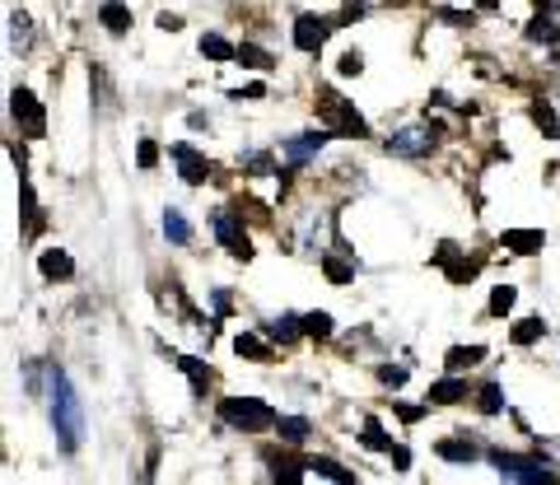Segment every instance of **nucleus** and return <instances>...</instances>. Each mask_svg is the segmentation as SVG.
Masks as SVG:
<instances>
[{
    "mask_svg": "<svg viewBox=\"0 0 560 485\" xmlns=\"http://www.w3.org/2000/svg\"><path fill=\"white\" fill-rule=\"evenodd\" d=\"M51 425H57V439L66 453H75L80 448V429H84V415H80V402L75 392H70V378L61 369H51Z\"/></svg>",
    "mask_w": 560,
    "mask_h": 485,
    "instance_id": "1",
    "label": "nucleus"
},
{
    "mask_svg": "<svg viewBox=\"0 0 560 485\" xmlns=\"http://www.w3.org/2000/svg\"><path fill=\"white\" fill-rule=\"evenodd\" d=\"M318 121L331 135H350V141H364L370 135V121H364L337 90H318Z\"/></svg>",
    "mask_w": 560,
    "mask_h": 485,
    "instance_id": "2",
    "label": "nucleus"
},
{
    "mask_svg": "<svg viewBox=\"0 0 560 485\" xmlns=\"http://www.w3.org/2000/svg\"><path fill=\"white\" fill-rule=\"evenodd\" d=\"M220 421L230 425V429H271L280 415L267 406V402H257V397H224L220 402Z\"/></svg>",
    "mask_w": 560,
    "mask_h": 485,
    "instance_id": "3",
    "label": "nucleus"
},
{
    "mask_svg": "<svg viewBox=\"0 0 560 485\" xmlns=\"http://www.w3.org/2000/svg\"><path fill=\"white\" fill-rule=\"evenodd\" d=\"M434 145H440V127H425V121H420V127H401L393 141H388V154H407V159H420V154H430Z\"/></svg>",
    "mask_w": 560,
    "mask_h": 485,
    "instance_id": "4",
    "label": "nucleus"
},
{
    "mask_svg": "<svg viewBox=\"0 0 560 485\" xmlns=\"http://www.w3.org/2000/svg\"><path fill=\"white\" fill-rule=\"evenodd\" d=\"M495 472L504 481H551V462L547 458H514V453H490Z\"/></svg>",
    "mask_w": 560,
    "mask_h": 485,
    "instance_id": "5",
    "label": "nucleus"
},
{
    "mask_svg": "<svg viewBox=\"0 0 560 485\" xmlns=\"http://www.w3.org/2000/svg\"><path fill=\"white\" fill-rule=\"evenodd\" d=\"M215 238H220L234 257H243V262L253 257V242H248V229H243L238 211H220V215H215Z\"/></svg>",
    "mask_w": 560,
    "mask_h": 485,
    "instance_id": "6",
    "label": "nucleus"
},
{
    "mask_svg": "<svg viewBox=\"0 0 560 485\" xmlns=\"http://www.w3.org/2000/svg\"><path fill=\"white\" fill-rule=\"evenodd\" d=\"M168 159H178L183 164V182H191V187H201L206 178H210V159L201 150H191V145H168Z\"/></svg>",
    "mask_w": 560,
    "mask_h": 485,
    "instance_id": "7",
    "label": "nucleus"
},
{
    "mask_svg": "<svg viewBox=\"0 0 560 485\" xmlns=\"http://www.w3.org/2000/svg\"><path fill=\"white\" fill-rule=\"evenodd\" d=\"M10 113H14V121H24V131H28V135H43L47 117H43L38 98H33L28 90H14V98H10Z\"/></svg>",
    "mask_w": 560,
    "mask_h": 485,
    "instance_id": "8",
    "label": "nucleus"
},
{
    "mask_svg": "<svg viewBox=\"0 0 560 485\" xmlns=\"http://www.w3.org/2000/svg\"><path fill=\"white\" fill-rule=\"evenodd\" d=\"M327 33H331L327 20H318V14H300V20H294V47H300V51H318L327 43Z\"/></svg>",
    "mask_w": 560,
    "mask_h": 485,
    "instance_id": "9",
    "label": "nucleus"
},
{
    "mask_svg": "<svg viewBox=\"0 0 560 485\" xmlns=\"http://www.w3.org/2000/svg\"><path fill=\"white\" fill-rule=\"evenodd\" d=\"M327 127L323 131H308L304 135V141H290V145H280V159H285V164H304V159H313V154H318L323 145H327Z\"/></svg>",
    "mask_w": 560,
    "mask_h": 485,
    "instance_id": "10",
    "label": "nucleus"
},
{
    "mask_svg": "<svg viewBox=\"0 0 560 485\" xmlns=\"http://www.w3.org/2000/svg\"><path fill=\"white\" fill-rule=\"evenodd\" d=\"M504 248L510 252H518V257H533V252H541V242H547V234L541 229H504Z\"/></svg>",
    "mask_w": 560,
    "mask_h": 485,
    "instance_id": "11",
    "label": "nucleus"
},
{
    "mask_svg": "<svg viewBox=\"0 0 560 485\" xmlns=\"http://www.w3.org/2000/svg\"><path fill=\"white\" fill-rule=\"evenodd\" d=\"M294 481H337V485H350V481H355V476H350V472H341V466L337 462H304V472H294Z\"/></svg>",
    "mask_w": 560,
    "mask_h": 485,
    "instance_id": "12",
    "label": "nucleus"
},
{
    "mask_svg": "<svg viewBox=\"0 0 560 485\" xmlns=\"http://www.w3.org/2000/svg\"><path fill=\"white\" fill-rule=\"evenodd\" d=\"M38 271L47 275V281H70V275H75V262H70L61 248H47V252L38 257Z\"/></svg>",
    "mask_w": 560,
    "mask_h": 485,
    "instance_id": "13",
    "label": "nucleus"
},
{
    "mask_svg": "<svg viewBox=\"0 0 560 485\" xmlns=\"http://www.w3.org/2000/svg\"><path fill=\"white\" fill-rule=\"evenodd\" d=\"M168 359L178 364V369L191 378V388H197V397H206V388H210V369L201 359H191V355H178V351H168Z\"/></svg>",
    "mask_w": 560,
    "mask_h": 485,
    "instance_id": "14",
    "label": "nucleus"
},
{
    "mask_svg": "<svg viewBox=\"0 0 560 485\" xmlns=\"http://www.w3.org/2000/svg\"><path fill=\"white\" fill-rule=\"evenodd\" d=\"M98 20H103V28H108V33H117V38H121V33H127V28H131V10H127V5H121V0H103Z\"/></svg>",
    "mask_w": 560,
    "mask_h": 485,
    "instance_id": "15",
    "label": "nucleus"
},
{
    "mask_svg": "<svg viewBox=\"0 0 560 485\" xmlns=\"http://www.w3.org/2000/svg\"><path fill=\"white\" fill-rule=\"evenodd\" d=\"M201 57L206 61H238V47L230 38H220V33H201Z\"/></svg>",
    "mask_w": 560,
    "mask_h": 485,
    "instance_id": "16",
    "label": "nucleus"
},
{
    "mask_svg": "<svg viewBox=\"0 0 560 485\" xmlns=\"http://www.w3.org/2000/svg\"><path fill=\"white\" fill-rule=\"evenodd\" d=\"M294 238H300L304 248H323V238H327V215H323V211H308Z\"/></svg>",
    "mask_w": 560,
    "mask_h": 485,
    "instance_id": "17",
    "label": "nucleus"
},
{
    "mask_svg": "<svg viewBox=\"0 0 560 485\" xmlns=\"http://www.w3.org/2000/svg\"><path fill=\"white\" fill-rule=\"evenodd\" d=\"M267 336H271V341H285V345H290V341H300V336H304V318L280 314V318L267 327Z\"/></svg>",
    "mask_w": 560,
    "mask_h": 485,
    "instance_id": "18",
    "label": "nucleus"
},
{
    "mask_svg": "<svg viewBox=\"0 0 560 485\" xmlns=\"http://www.w3.org/2000/svg\"><path fill=\"white\" fill-rule=\"evenodd\" d=\"M467 397V383H458V378H444V383L430 388V406H453Z\"/></svg>",
    "mask_w": 560,
    "mask_h": 485,
    "instance_id": "19",
    "label": "nucleus"
},
{
    "mask_svg": "<svg viewBox=\"0 0 560 485\" xmlns=\"http://www.w3.org/2000/svg\"><path fill=\"white\" fill-rule=\"evenodd\" d=\"M434 453L448 458V462H471V458L481 453V448L471 443V439H440V448H434Z\"/></svg>",
    "mask_w": 560,
    "mask_h": 485,
    "instance_id": "20",
    "label": "nucleus"
},
{
    "mask_svg": "<svg viewBox=\"0 0 560 485\" xmlns=\"http://www.w3.org/2000/svg\"><path fill=\"white\" fill-rule=\"evenodd\" d=\"M234 351H238L243 359H253V364H267V359H271V345L261 341V336H253V332H243V336L234 341Z\"/></svg>",
    "mask_w": 560,
    "mask_h": 485,
    "instance_id": "21",
    "label": "nucleus"
},
{
    "mask_svg": "<svg viewBox=\"0 0 560 485\" xmlns=\"http://www.w3.org/2000/svg\"><path fill=\"white\" fill-rule=\"evenodd\" d=\"M276 435L285 439V443H304V439H308V421H304V415H280V421H276Z\"/></svg>",
    "mask_w": 560,
    "mask_h": 485,
    "instance_id": "22",
    "label": "nucleus"
},
{
    "mask_svg": "<svg viewBox=\"0 0 560 485\" xmlns=\"http://www.w3.org/2000/svg\"><path fill=\"white\" fill-rule=\"evenodd\" d=\"M28 38H33L28 14H24V10H10V47H14V51H24V47H28Z\"/></svg>",
    "mask_w": 560,
    "mask_h": 485,
    "instance_id": "23",
    "label": "nucleus"
},
{
    "mask_svg": "<svg viewBox=\"0 0 560 485\" xmlns=\"http://www.w3.org/2000/svg\"><path fill=\"white\" fill-rule=\"evenodd\" d=\"M481 345H453V351H448V369L453 374H458V369H471V364H481Z\"/></svg>",
    "mask_w": 560,
    "mask_h": 485,
    "instance_id": "24",
    "label": "nucleus"
},
{
    "mask_svg": "<svg viewBox=\"0 0 560 485\" xmlns=\"http://www.w3.org/2000/svg\"><path fill=\"white\" fill-rule=\"evenodd\" d=\"M533 121L541 127V135H551V141L560 135V121H556V108H551V103H533Z\"/></svg>",
    "mask_w": 560,
    "mask_h": 485,
    "instance_id": "25",
    "label": "nucleus"
},
{
    "mask_svg": "<svg viewBox=\"0 0 560 485\" xmlns=\"http://www.w3.org/2000/svg\"><path fill=\"white\" fill-rule=\"evenodd\" d=\"M541 336H547V322H541V318H528V322L514 327V345H533V341H541Z\"/></svg>",
    "mask_w": 560,
    "mask_h": 485,
    "instance_id": "26",
    "label": "nucleus"
},
{
    "mask_svg": "<svg viewBox=\"0 0 560 485\" xmlns=\"http://www.w3.org/2000/svg\"><path fill=\"white\" fill-rule=\"evenodd\" d=\"M514 299H518V289L514 285H500L495 294H490V318H504L514 308Z\"/></svg>",
    "mask_w": 560,
    "mask_h": 485,
    "instance_id": "27",
    "label": "nucleus"
},
{
    "mask_svg": "<svg viewBox=\"0 0 560 485\" xmlns=\"http://www.w3.org/2000/svg\"><path fill=\"white\" fill-rule=\"evenodd\" d=\"M164 234H168L173 242H191V224H187L178 211H164Z\"/></svg>",
    "mask_w": 560,
    "mask_h": 485,
    "instance_id": "28",
    "label": "nucleus"
},
{
    "mask_svg": "<svg viewBox=\"0 0 560 485\" xmlns=\"http://www.w3.org/2000/svg\"><path fill=\"white\" fill-rule=\"evenodd\" d=\"M238 61L253 66V71H271V51H261V47H253V43L238 47Z\"/></svg>",
    "mask_w": 560,
    "mask_h": 485,
    "instance_id": "29",
    "label": "nucleus"
},
{
    "mask_svg": "<svg viewBox=\"0 0 560 485\" xmlns=\"http://www.w3.org/2000/svg\"><path fill=\"white\" fill-rule=\"evenodd\" d=\"M477 406H481V415H500V411H504V392H500L495 383H490V388H481Z\"/></svg>",
    "mask_w": 560,
    "mask_h": 485,
    "instance_id": "30",
    "label": "nucleus"
},
{
    "mask_svg": "<svg viewBox=\"0 0 560 485\" xmlns=\"http://www.w3.org/2000/svg\"><path fill=\"white\" fill-rule=\"evenodd\" d=\"M323 271L331 275V285H346L350 275H355V267H350V262H341V257H323Z\"/></svg>",
    "mask_w": 560,
    "mask_h": 485,
    "instance_id": "31",
    "label": "nucleus"
},
{
    "mask_svg": "<svg viewBox=\"0 0 560 485\" xmlns=\"http://www.w3.org/2000/svg\"><path fill=\"white\" fill-rule=\"evenodd\" d=\"M360 439H364V448H378V453H393V448H397L388 435H378V425H374V421L364 425V435H360Z\"/></svg>",
    "mask_w": 560,
    "mask_h": 485,
    "instance_id": "32",
    "label": "nucleus"
},
{
    "mask_svg": "<svg viewBox=\"0 0 560 485\" xmlns=\"http://www.w3.org/2000/svg\"><path fill=\"white\" fill-rule=\"evenodd\" d=\"M304 336L327 341V336H331V318H327V314H308V318H304Z\"/></svg>",
    "mask_w": 560,
    "mask_h": 485,
    "instance_id": "33",
    "label": "nucleus"
},
{
    "mask_svg": "<svg viewBox=\"0 0 560 485\" xmlns=\"http://www.w3.org/2000/svg\"><path fill=\"white\" fill-rule=\"evenodd\" d=\"M136 159H140V168H154V159H160V145H154V141H140Z\"/></svg>",
    "mask_w": 560,
    "mask_h": 485,
    "instance_id": "34",
    "label": "nucleus"
},
{
    "mask_svg": "<svg viewBox=\"0 0 560 485\" xmlns=\"http://www.w3.org/2000/svg\"><path fill=\"white\" fill-rule=\"evenodd\" d=\"M378 378H383V383H388V388H401V383H407V369H393V364H383Z\"/></svg>",
    "mask_w": 560,
    "mask_h": 485,
    "instance_id": "35",
    "label": "nucleus"
},
{
    "mask_svg": "<svg viewBox=\"0 0 560 485\" xmlns=\"http://www.w3.org/2000/svg\"><path fill=\"white\" fill-rule=\"evenodd\" d=\"M364 71V57H360V51H346V57H341V75H360Z\"/></svg>",
    "mask_w": 560,
    "mask_h": 485,
    "instance_id": "36",
    "label": "nucleus"
},
{
    "mask_svg": "<svg viewBox=\"0 0 560 485\" xmlns=\"http://www.w3.org/2000/svg\"><path fill=\"white\" fill-rule=\"evenodd\" d=\"M160 28H168V33H178V28H183V20H178V14H160Z\"/></svg>",
    "mask_w": 560,
    "mask_h": 485,
    "instance_id": "37",
    "label": "nucleus"
},
{
    "mask_svg": "<svg viewBox=\"0 0 560 485\" xmlns=\"http://www.w3.org/2000/svg\"><path fill=\"white\" fill-rule=\"evenodd\" d=\"M471 5H477V10H500L504 0H471Z\"/></svg>",
    "mask_w": 560,
    "mask_h": 485,
    "instance_id": "38",
    "label": "nucleus"
}]
</instances>
